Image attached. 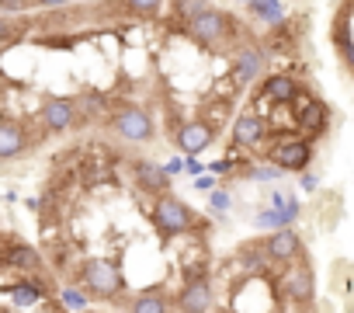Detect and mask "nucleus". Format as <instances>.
Returning a JSON list of instances; mask_svg holds the SVG:
<instances>
[{
	"label": "nucleus",
	"instance_id": "nucleus-1",
	"mask_svg": "<svg viewBox=\"0 0 354 313\" xmlns=\"http://www.w3.org/2000/svg\"><path fill=\"white\" fill-rule=\"evenodd\" d=\"M153 223H156L160 237H167V240H170V237H188V233H195V230H202V233L209 230L192 206H185L181 199H174V195L156 199V206H153Z\"/></svg>",
	"mask_w": 354,
	"mask_h": 313
},
{
	"label": "nucleus",
	"instance_id": "nucleus-2",
	"mask_svg": "<svg viewBox=\"0 0 354 313\" xmlns=\"http://www.w3.org/2000/svg\"><path fill=\"white\" fill-rule=\"evenodd\" d=\"M278 289L288 303H309L313 299V271H309V261L299 254L295 261H288L278 275Z\"/></svg>",
	"mask_w": 354,
	"mask_h": 313
},
{
	"label": "nucleus",
	"instance_id": "nucleus-3",
	"mask_svg": "<svg viewBox=\"0 0 354 313\" xmlns=\"http://www.w3.org/2000/svg\"><path fill=\"white\" fill-rule=\"evenodd\" d=\"M309 156H313V146L306 139H278L268 150V161L278 171H306L309 168Z\"/></svg>",
	"mask_w": 354,
	"mask_h": 313
},
{
	"label": "nucleus",
	"instance_id": "nucleus-4",
	"mask_svg": "<svg viewBox=\"0 0 354 313\" xmlns=\"http://www.w3.org/2000/svg\"><path fill=\"white\" fill-rule=\"evenodd\" d=\"M111 129L122 136V139H132V143H149L153 139V118L146 108H125L111 118Z\"/></svg>",
	"mask_w": 354,
	"mask_h": 313
},
{
	"label": "nucleus",
	"instance_id": "nucleus-5",
	"mask_svg": "<svg viewBox=\"0 0 354 313\" xmlns=\"http://www.w3.org/2000/svg\"><path fill=\"white\" fill-rule=\"evenodd\" d=\"M4 268L21 271L25 278H42V271H46L39 251H32L28 244H18L15 237H8V244H4Z\"/></svg>",
	"mask_w": 354,
	"mask_h": 313
},
{
	"label": "nucleus",
	"instance_id": "nucleus-6",
	"mask_svg": "<svg viewBox=\"0 0 354 313\" xmlns=\"http://www.w3.org/2000/svg\"><path fill=\"white\" fill-rule=\"evenodd\" d=\"M209 306H212V285H209V278L185 282L181 292H177V313H209Z\"/></svg>",
	"mask_w": 354,
	"mask_h": 313
},
{
	"label": "nucleus",
	"instance_id": "nucleus-7",
	"mask_svg": "<svg viewBox=\"0 0 354 313\" xmlns=\"http://www.w3.org/2000/svg\"><path fill=\"white\" fill-rule=\"evenodd\" d=\"M132 175H136V185H139L142 192H149V195H156V199L170 195V192H167V188H170V178H167V171H163L160 164H153V161H136V164H132Z\"/></svg>",
	"mask_w": 354,
	"mask_h": 313
},
{
	"label": "nucleus",
	"instance_id": "nucleus-8",
	"mask_svg": "<svg viewBox=\"0 0 354 313\" xmlns=\"http://www.w3.org/2000/svg\"><path fill=\"white\" fill-rule=\"evenodd\" d=\"M28 132L21 129V122L15 118H4L0 122V161H15V156L28 153Z\"/></svg>",
	"mask_w": 354,
	"mask_h": 313
},
{
	"label": "nucleus",
	"instance_id": "nucleus-9",
	"mask_svg": "<svg viewBox=\"0 0 354 313\" xmlns=\"http://www.w3.org/2000/svg\"><path fill=\"white\" fill-rule=\"evenodd\" d=\"M268 136H271V129H268V122H264L257 111L240 115V118H236V125H233V139H236L240 146H250V150H257Z\"/></svg>",
	"mask_w": 354,
	"mask_h": 313
},
{
	"label": "nucleus",
	"instance_id": "nucleus-10",
	"mask_svg": "<svg viewBox=\"0 0 354 313\" xmlns=\"http://www.w3.org/2000/svg\"><path fill=\"white\" fill-rule=\"evenodd\" d=\"M261 73H264V53H261L257 46H250V49L236 53V60H233V77H236V84H240V87L254 84Z\"/></svg>",
	"mask_w": 354,
	"mask_h": 313
},
{
	"label": "nucleus",
	"instance_id": "nucleus-11",
	"mask_svg": "<svg viewBox=\"0 0 354 313\" xmlns=\"http://www.w3.org/2000/svg\"><path fill=\"white\" fill-rule=\"evenodd\" d=\"M264 244H268V251H271V258L278 265H288V261H295L302 254V240L292 230H274L271 237H264Z\"/></svg>",
	"mask_w": 354,
	"mask_h": 313
},
{
	"label": "nucleus",
	"instance_id": "nucleus-12",
	"mask_svg": "<svg viewBox=\"0 0 354 313\" xmlns=\"http://www.w3.org/2000/svg\"><path fill=\"white\" fill-rule=\"evenodd\" d=\"M212 136H216V129L212 125H205L202 118H195V122H188L185 129H181V136H177V146H181L185 153H202L209 143H212Z\"/></svg>",
	"mask_w": 354,
	"mask_h": 313
},
{
	"label": "nucleus",
	"instance_id": "nucleus-13",
	"mask_svg": "<svg viewBox=\"0 0 354 313\" xmlns=\"http://www.w3.org/2000/svg\"><path fill=\"white\" fill-rule=\"evenodd\" d=\"M129 313H174L177 296H160V292H136L125 306Z\"/></svg>",
	"mask_w": 354,
	"mask_h": 313
},
{
	"label": "nucleus",
	"instance_id": "nucleus-14",
	"mask_svg": "<svg viewBox=\"0 0 354 313\" xmlns=\"http://www.w3.org/2000/svg\"><path fill=\"white\" fill-rule=\"evenodd\" d=\"M264 98H274V101H281V105H292V101L299 98V84H295L288 73H271V77L264 80Z\"/></svg>",
	"mask_w": 354,
	"mask_h": 313
},
{
	"label": "nucleus",
	"instance_id": "nucleus-15",
	"mask_svg": "<svg viewBox=\"0 0 354 313\" xmlns=\"http://www.w3.org/2000/svg\"><path fill=\"white\" fill-rule=\"evenodd\" d=\"M295 122H299V129H302V132L319 136V132H323V125H326V105L313 98V101H309V105H306V108L295 115Z\"/></svg>",
	"mask_w": 354,
	"mask_h": 313
},
{
	"label": "nucleus",
	"instance_id": "nucleus-16",
	"mask_svg": "<svg viewBox=\"0 0 354 313\" xmlns=\"http://www.w3.org/2000/svg\"><path fill=\"white\" fill-rule=\"evenodd\" d=\"M170 11H174L177 21L192 25L195 18H202L205 11H212V4H209V0H170Z\"/></svg>",
	"mask_w": 354,
	"mask_h": 313
},
{
	"label": "nucleus",
	"instance_id": "nucleus-17",
	"mask_svg": "<svg viewBox=\"0 0 354 313\" xmlns=\"http://www.w3.org/2000/svg\"><path fill=\"white\" fill-rule=\"evenodd\" d=\"M63 303L73 306V310H87V296H84V289H77V285H70V289L63 292Z\"/></svg>",
	"mask_w": 354,
	"mask_h": 313
},
{
	"label": "nucleus",
	"instance_id": "nucleus-18",
	"mask_svg": "<svg viewBox=\"0 0 354 313\" xmlns=\"http://www.w3.org/2000/svg\"><path fill=\"white\" fill-rule=\"evenodd\" d=\"M129 4L139 11V15H146V18H153L156 11H160V4H163V0H129Z\"/></svg>",
	"mask_w": 354,
	"mask_h": 313
},
{
	"label": "nucleus",
	"instance_id": "nucleus-19",
	"mask_svg": "<svg viewBox=\"0 0 354 313\" xmlns=\"http://www.w3.org/2000/svg\"><path fill=\"white\" fill-rule=\"evenodd\" d=\"M226 206H230V195H226V192H216V195H212V209H216V213H223Z\"/></svg>",
	"mask_w": 354,
	"mask_h": 313
}]
</instances>
